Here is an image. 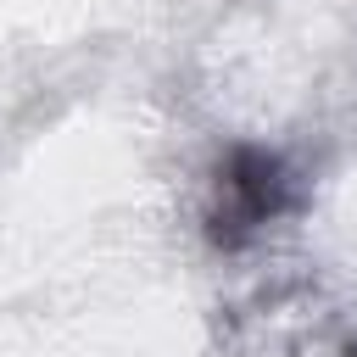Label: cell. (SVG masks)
Returning a JSON list of instances; mask_svg holds the SVG:
<instances>
[{"mask_svg": "<svg viewBox=\"0 0 357 357\" xmlns=\"http://www.w3.org/2000/svg\"><path fill=\"white\" fill-rule=\"evenodd\" d=\"M346 357H357V340H351V346H346Z\"/></svg>", "mask_w": 357, "mask_h": 357, "instance_id": "7a4b0ae2", "label": "cell"}, {"mask_svg": "<svg viewBox=\"0 0 357 357\" xmlns=\"http://www.w3.org/2000/svg\"><path fill=\"white\" fill-rule=\"evenodd\" d=\"M301 206V173L268 151V145H229L212 167V184H206V206H201V223H206V240L218 251H245L262 229H273L279 218H290Z\"/></svg>", "mask_w": 357, "mask_h": 357, "instance_id": "6da1fadb", "label": "cell"}]
</instances>
